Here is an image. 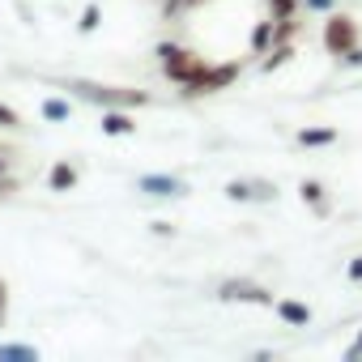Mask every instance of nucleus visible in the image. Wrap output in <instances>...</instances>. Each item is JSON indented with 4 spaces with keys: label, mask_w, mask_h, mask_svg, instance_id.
I'll return each mask as SVG.
<instances>
[{
    "label": "nucleus",
    "mask_w": 362,
    "mask_h": 362,
    "mask_svg": "<svg viewBox=\"0 0 362 362\" xmlns=\"http://www.w3.org/2000/svg\"><path fill=\"white\" fill-rule=\"evenodd\" d=\"M0 362H39L35 345H0Z\"/></svg>",
    "instance_id": "obj_14"
},
{
    "label": "nucleus",
    "mask_w": 362,
    "mask_h": 362,
    "mask_svg": "<svg viewBox=\"0 0 362 362\" xmlns=\"http://www.w3.org/2000/svg\"><path fill=\"white\" fill-rule=\"evenodd\" d=\"M324 47H328V56H345L349 47H358V26H354V18L332 13V18L324 22Z\"/></svg>",
    "instance_id": "obj_3"
},
{
    "label": "nucleus",
    "mask_w": 362,
    "mask_h": 362,
    "mask_svg": "<svg viewBox=\"0 0 362 362\" xmlns=\"http://www.w3.org/2000/svg\"><path fill=\"white\" fill-rule=\"evenodd\" d=\"M345 273H349V281H362V256H358V260H349V269H345Z\"/></svg>",
    "instance_id": "obj_21"
},
{
    "label": "nucleus",
    "mask_w": 362,
    "mask_h": 362,
    "mask_svg": "<svg viewBox=\"0 0 362 362\" xmlns=\"http://www.w3.org/2000/svg\"><path fill=\"white\" fill-rule=\"evenodd\" d=\"M269 30H273V22H260V26H256V39H252V43H256V52H264V43H269Z\"/></svg>",
    "instance_id": "obj_18"
},
{
    "label": "nucleus",
    "mask_w": 362,
    "mask_h": 362,
    "mask_svg": "<svg viewBox=\"0 0 362 362\" xmlns=\"http://www.w3.org/2000/svg\"><path fill=\"white\" fill-rule=\"evenodd\" d=\"M179 5H197V0H179Z\"/></svg>",
    "instance_id": "obj_25"
},
{
    "label": "nucleus",
    "mask_w": 362,
    "mask_h": 362,
    "mask_svg": "<svg viewBox=\"0 0 362 362\" xmlns=\"http://www.w3.org/2000/svg\"><path fill=\"white\" fill-rule=\"evenodd\" d=\"M303 201L315 209V214H328V201H324V184H315V179H303Z\"/></svg>",
    "instance_id": "obj_13"
},
{
    "label": "nucleus",
    "mask_w": 362,
    "mask_h": 362,
    "mask_svg": "<svg viewBox=\"0 0 362 362\" xmlns=\"http://www.w3.org/2000/svg\"><path fill=\"white\" fill-rule=\"evenodd\" d=\"M341 60H345V64H362V47H349V52H345Z\"/></svg>",
    "instance_id": "obj_22"
},
{
    "label": "nucleus",
    "mask_w": 362,
    "mask_h": 362,
    "mask_svg": "<svg viewBox=\"0 0 362 362\" xmlns=\"http://www.w3.org/2000/svg\"><path fill=\"white\" fill-rule=\"evenodd\" d=\"M222 303H256V307H273V290L256 286V281H222L218 286Z\"/></svg>",
    "instance_id": "obj_5"
},
{
    "label": "nucleus",
    "mask_w": 362,
    "mask_h": 362,
    "mask_svg": "<svg viewBox=\"0 0 362 362\" xmlns=\"http://www.w3.org/2000/svg\"><path fill=\"white\" fill-rule=\"evenodd\" d=\"M226 197H230V201H273L277 188L264 184V179H230V184H226Z\"/></svg>",
    "instance_id": "obj_7"
},
{
    "label": "nucleus",
    "mask_w": 362,
    "mask_h": 362,
    "mask_svg": "<svg viewBox=\"0 0 362 362\" xmlns=\"http://www.w3.org/2000/svg\"><path fill=\"white\" fill-rule=\"evenodd\" d=\"M337 5V0H307V9H315V13H328Z\"/></svg>",
    "instance_id": "obj_20"
},
{
    "label": "nucleus",
    "mask_w": 362,
    "mask_h": 362,
    "mask_svg": "<svg viewBox=\"0 0 362 362\" xmlns=\"http://www.w3.org/2000/svg\"><path fill=\"white\" fill-rule=\"evenodd\" d=\"M43 119L69 124V119H73V103H69V98H43Z\"/></svg>",
    "instance_id": "obj_11"
},
{
    "label": "nucleus",
    "mask_w": 362,
    "mask_h": 362,
    "mask_svg": "<svg viewBox=\"0 0 362 362\" xmlns=\"http://www.w3.org/2000/svg\"><path fill=\"white\" fill-rule=\"evenodd\" d=\"M47 188L52 192H73L77 188V166L73 162H56L52 175H47Z\"/></svg>",
    "instance_id": "obj_10"
},
{
    "label": "nucleus",
    "mask_w": 362,
    "mask_h": 362,
    "mask_svg": "<svg viewBox=\"0 0 362 362\" xmlns=\"http://www.w3.org/2000/svg\"><path fill=\"white\" fill-rule=\"evenodd\" d=\"M128 132H136L128 107H103V136H128Z\"/></svg>",
    "instance_id": "obj_8"
},
{
    "label": "nucleus",
    "mask_w": 362,
    "mask_h": 362,
    "mask_svg": "<svg viewBox=\"0 0 362 362\" xmlns=\"http://www.w3.org/2000/svg\"><path fill=\"white\" fill-rule=\"evenodd\" d=\"M5 311H9V286H5V277H0V324H5Z\"/></svg>",
    "instance_id": "obj_19"
},
{
    "label": "nucleus",
    "mask_w": 362,
    "mask_h": 362,
    "mask_svg": "<svg viewBox=\"0 0 362 362\" xmlns=\"http://www.w3.org/2000/svg\"><path fill=\"white\" fill-rule=\"evenodd\" d=\"M98 22H103V9L94 5V0H90V5L81 9V22H77V30H81V35H94V30H98Z\"/></svg>",
    "instance_id": "obj_15"
},
{
    "label": "nucleus",
    "mask_w": 362,
    "mask_h": 362,
    "mask_svg": "<svg viewBox=\"0 0 362 362\" xmlns=\"http://www.w3.org/2000/svg\"><path fill=\"white\" fill-rule=\"evenodd\" d=\"M337 141V128H303L298 132V145H307V149H320V145H332Z\"/></svg>",
    "instance_id": "obj_12"
},
{
    "label": "nucleus",
    "mask_w": 362,
    "mask_h": 362,
    "mask_svg": "<svg viewBox=\"0 0 362 362\" xmlns=\"http://www.w3.org/2000/svg\"><path fill=\"white\" fill-rule=\"evenodd\" d=\"M136 192H145V197H188V184L179 175H141Z\"/></svg>",
    "instance_id": "obj_6"
},
{
    "label": "nucleus",
    "mask_w": 362,
    "mask_h": 362,
    "mask_svg": "<svg viewBox=\"0 0 362 362\" xmlns=\"http://www.w3.org/2000/svg\"><path fill=\"white\" fill-rule=\"evenodd\" d=\"M158 60H162V73H166L170 81H179V86H188V81L205 69V60H201V56L184 52L179 43H162V47H158Z\"/></svg>",
    "instance_id": "obj_2"
},
{
    "label": "nucleus",
    "mask_w": 362,
    "mask_h": 362,
    "mask_svg": "<svg viewBox=\"0 0 362 362\" xmlns=\"http://www.w3.org/2000/svg\"><path fill=\"white\" fill-rule=\"evenodd\" d=\"M0 128H22V115L13 107H5V103H0Z\"/></svg>",
    "instance_id": "obj_17"
},
{
    "label": "nucleus",
    "mask_w": 362,
    "mask_h": 362,
    "mask_svg": "<svg viewBox=\"0 0 362 362\" xmlns=\"http://www.w3.org/2000/svg\"><path fill=\"white\" fill-rule=\"evenodd\" d=\"M349 358H362V332H358V341L349 345Z\"/></svg>",
    "instance_id": "obj_23"
},
{
    "label": "nucleus",
    "mask_w": 362,
    "mask_h": 362,
    "mask_svg": "<svg viewBox=\"0 0 362 362\" xmlns=\"http://www.w3.org/2000/svg\"><path fill=\"white\" fill-rule=\"evenodd\" d=\"M269 5H273V22L286 26V22L294 18V0H269Z\"/></svg>",
    "instance_id": "obj_16"
},
{
    "label": "nucleus",
    "mask_w": 362,
    "mask_h": 362,
    "mask_svg": "<svg viewBox=\"0 0 362 362\" xmlns=\"http://www.w3.org/2000/svg\"><path fill=\"white\" fill-rule=\"evenodd\" d=\"M5 175H9V158H5V153H0V179H5Z\"/></svg>",
    "instance_id": "obj_24"
},
{
    "label": "nucleus",
    "mask_w": 362,
    "mask_h": 362,
    "mask_svg": "<svg viewBox=\"0 0 362 362\" xmlns=\"http://www.w3.org/2000/svg\"><path fill=\"white\" fill-rule=\"evenodd\" d=\"M273 311H277L290 328H307V324H311V307L298 303V298H273Z\"/></svg>",
    "instance_id": "obj_9"
},
{
    "label": "nucleus",
    "mask_w": 362,
    "mask_h": 362,
    "mask_svg": "<svg viewBox=\"0 0 362 362\" xmlns=\"http://www.w3.org/2000/svg\"><path fill=\"white\" fill-rule=\"evenodd\" d=\"M64 90L69 94H77V98H86V103H94V107H145L149 103V94L145 90H132V86H98V81H64Z\"/></svg>",
    "instance_id": "obj_1"
},
{
    "label": "nucleus",
    "mask_w": 362,
    "mask_h": 362,
    "mask_svg": "<svg viewBox=\"0 0 362 362\" xmlns=\"http://www.w3.org/2000/svg\"><path fill=\"white\" fill-rule=\"evenodd\" d=\"M235 77H239V64H209V60H205V69H201L184 90H188V94H218V90H226Z\"/></svg>",
    "instance_id": "obj_4"
}]
</instances>
